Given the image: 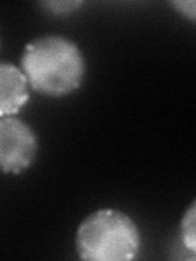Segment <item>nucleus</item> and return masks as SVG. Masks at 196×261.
Listing matches in <instances>:
<instances>
[{"instance_id":"nucleus-6","label":"nucleus","mask_w":196,"mask_h":261,"mask_svg":"<svg viewBox=\"0 0 196 261\" xmlns=\"http://www.w3.org/2000/svg\"><path fill=\"white\" fill-rule=\"evenodd\" d=\"M175 7L177 8H180V10H182L188 18H194V2H177L175 4Z\"/></svg>"},{"instance_id":"nucleus-1","label":"nucleus","mask_w":196,"mask_h":261,"mask_svg":"<svg viewBox=\"0 0 196 261\" xmlns=\"http://www.w3.org/2000/svg\"><path fill=\"white\" fill-rule=\"evenodd\" d=\"M21 67L33 88L51 96L76 90L85 72L77 44L61 36H44L30 43L23 53Z\"/></svg>"},{"instance_id":"nucleus-5","label":"nucleus","mask_w":196,"mask_h":261,"mask_svg":"<svg viewBox=\"0 0 196 261\" xmlns=\"http://www.w3.org/2000/svg\"><path fill=\"white\" fill-rule=\"evenodd\" d=\"M182 232H183V243L191 251H194V206L188 209L186 216L183 217Z\"/></svg>"},{"instance_id":"nucleus-2","label":"nucleus","mask_w":196,"mask_h":261,"mask_svg":"<svg viewBox=\"0 0 196 261\" xmlns=\"http://www.w3.org/2000/svg\"><path fill=\"white\" fill-rule=\"evenodd\" d=\"M141 239L133 219L119 211H98L82 222L77 232L80 258L92 261H121L136 258Z\"/></svg>"},{"instance_id":"nucleus-4","label":"nucleus","mask_w":196,"mask_h":261,"mask_svg":"<svg viewBox=\"0 0 196 261\" xmlns=\"http://www.w3.org/2000/svg\"><path fill=\"white\" fill-rule=\"evenodd\" d=\"M30 100L28 80L12 64L0 62V118L13 116Z\"/></svg>"},{"instance_id":"nucleus-7","label":"nucleus","mask_w":196,"mask_h":261,"mask_svg":"<svg viewBox=\"0 0 196 261\" xmlns=\"http://www.w3.org/2000/svg\"><path fill=\"white\" fill-rule=\"evenodd\" d=\"M47 7H51L53 10H56V8H65V12H67V8L77 7V4H47Z\"/></svg>"},{"instance_id":"nucleus-3","label":"nucleus","mask_w":196,"mask_h":261,"mask_svg":"<svg viewBox=\"0 0 196 261\" xmlns=\"http://www.w3.org/2000/svg\"><path fill=\"white\" fill-rule=\"evenodd\" d=\"M38 150V141L31 127L18 118H0V170L20 173L31 165Z\"/></svg>"}]
</instances>
